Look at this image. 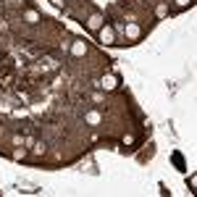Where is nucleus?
Returning <instances> with one entry per match:
<instances>
[{
	"mask_svg": "<svg viewBox=\"0 0 197 197\" xmlns=\"http://www.w3.org/2000/svg\"><path fill=\"white\" fill-rule=\"evenodd\" d=\"M173 163H176L179 168H184V160H181V155H179V152H173Z\"/></svg>",
	"mask_w": 197,
	"mask_h": 197,
	"instance_id": "obj_1",
	"label": "nucleus"
}]
</instances>
